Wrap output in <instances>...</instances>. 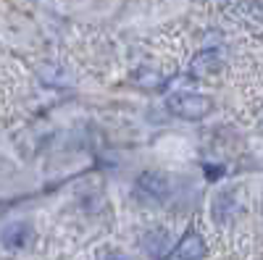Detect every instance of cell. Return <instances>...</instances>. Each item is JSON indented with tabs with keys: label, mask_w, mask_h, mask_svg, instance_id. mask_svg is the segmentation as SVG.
<instances>
[{
	"label": "cell",
	"mask_w": 263,
	"mask_h": 260,
	"mask_svg": "<svg viewBox=\"0 0 263 260\" xmlns=\"http://www.w3.org/2000/svg\"><path fill=\"white\" fill-rule=\"evenodd\" d=\"M213 218L218 221V224H224V221H229L232 215H234V210H237V197H234V189H227V192H218L216 197H213Z\"/></svg>",
	"instance_id": "cell-7"
},
{
	"label": "cell",
	"mask_w": 263,
	"mask_h": 260,
	"mask_svg": "<svg viewBox=\"0 0 263 260\" xmlns=\"http://www.w3.org/2000/svg\"><path fill=\"white\" fill-rule=\"evenodd\" d=\"M135 197L142 205H163L171 197V182L168 176H163L161 171H145L135 179Z\"/></svg>",
	"instance_id": "cell-1"
},
{
	"label": "cell",
	"mask_w": 263,
	"mask_h": 260,
	"mask_svg": "<svg viewBox=\"0 0 263 260\" xmlns=\"http://www.w3.org/2000/svg\"><path fill=\"white\" fill-rule=\"evenodd\" d=\"M32 239H34V231H32V226L24 224V221L8 224L3 231H0V245H3L6 250H11V252H18V250L29 247Z\"/></svg>",
	"instance_id": "cell-3"
},
{
	"label": "cell",
	"mask_w": 263,
	"mask_h": 260,
	"mask_svg": "<svg viewBox=\"0 0 263 260\" xmlns=\"http://www.w3.org/2000/svg\"><path fill=\"white\" fill-rule=\"evenodd\" d=\"M166 108L174 116H179V118L197 121V118H203V116L211 113L213 100L205 97V95H197V92H174V95H168Z\"/></svg>",
	"instance_id": "cell-2"
},
{
	"label": "cell",
	"mask_w": 263,
	"mask_h": 260,
	"mask_svg": "<svg viewBox=\"0 0 263 260\" xmlns=\"http://www.w3.org/2000/svg\"><path fill=\"white\" fill-rule=\"evenodd\" d=\"M177 255H179V260H203V255H205V242H203V236L195 234V231L184 234L182 242L177 245Z\"/></svg>",
	"instance_id": "cell-6"
},
{
	"label": "cell",
	"mask_w": 263,
	"mask_h": 260,
	"mask_svg": "<svg viewBox=\"0 0 263 260\" xmlns=\"http://www.w3.org/2000/svg\"><path fill=\"white\" fill-rule=\"evenodd\" d=\"M142 247L147 250L150 257L161 260V257H166L171 252V234L166 229H153V231H147L142 236Z\"/></svg>",
	"instance_id": "cell-5"
},
{
	"label": "cell",
	"mask_w": 263,
	"mask_h": 260,
	"mask_svg": "<svg viewBox=\"0 0 263 260\" xmlns=\"http://www.w3.org/2000/svg\"><path fill=\"white\" fill-rule=\"evenodd\" d=\"M224 66V55L218 50H203L200 55H195V61L190 63V74L192 76H211Z\"/></svg>",
	"instance_id": "cell-4"
},
{
	"label": "cell",
	"mask_w": 263,
	"mask_h": 260,
	"mask_svg": "<svg viewBox=\"0 0 263 260\" xmlns=\"http://www.w3.org/2000/svg\"><path fill=\"white\" fill-rule=\"evenodd\" d=\"M103 260H126V257H121L119 252H108V255H105Z\"/></svg>",
	"instance_id": "cell-8"
}]
</instances>
